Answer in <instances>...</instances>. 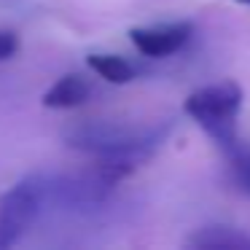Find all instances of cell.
Listing matches in <instances>:
<instances>
[{"mask_svg": "<svg viewBox=\"0 0 250 250\" xmlns=\"http://www.w3.org/2000/svg\"><path fill=\"white\" fill-rule=\"evenodd\" d=\"M194 35L191 22H164V24H148V27H132L129 41L143 57L148 60H164L183 49Z\"/></svg>", "mask_w": 250, "mask_h": 250, "instance_id": "277c9868", "label": "cell"}, {"mask_svg": "<svg viewBox=\"0 0 250 250\" xmlns=\"http://www.w3.org/2000/svg\"><path fill=\"white\" fill-rule=\"evenodd\" d=\"M92 81L81 73H65L62 78H57L49 89L43 92L41 103L49 110H70V108H81L83 103H89L92 97Z\"/></svg>", "mask_w": 250, "mask_h": 250, "instance_id": "5b68a950", "label": "cell"}, {"mask_svg": "<svg viewBox=\"0 0 250 250\" xmlns=\"http://www.w3.org/2000/svg\"><path fill=\"white\" fill-rule=\"evenodd\" d=\"M186 245L199 250H250V234L237 226H202Z\"/></svg>", "mask_w": 250, "mask_h": 250, "instance_id": "8992f818", "label": "cell"}, {"mask_svg": "<svg viewBox=\"0 0 250 250\" xmlns=\"http://www.w3.org/2000/svg\"><path fill=\"white\" fill-rule=\"evenodd\" d=\"M86 65H89V70H92L94 76H100L108 83H116V86L132 83L137 78V73H140L126 57H121V54H89Z\"/></svg>", "mask_w": 250, "mask_h": 250, "instance_id": "52a82bcc", "label": "cell"}, {"mask_svg": "<svg viewBox=\"0 0 250 250\" xmlns=\"http://www.w3.org/2000/svg\"><path fill=\"white\" fill-rule=\"evenodd\" d=\"M234 3H239V6H248V8H250V0H234Z\"/></svg>", "mask_w": 250, "mask_h": 250, "instance_id": "30bf717a", "label": "cell"}, {"mask_svg": "<svg viewBox=\"0 0 250 250\" xmlns=\"http://www.w3.org/2000/svg\"><path fill=\"white\" fill-rule=\"evenodd\" d=\"M242 100L245 94L239 89V83L234 81L207 83V86L194 89L186 97L183 113L196 126H202V132L226 153L239 143L237 121H239V110H242Z\"/></svg>", "mask_w": 250, "mask_h": 250, "instance_id": "7a4b0ae2", "label": "cell"}, {"mask_svg": "<svg viewBox=\"0 0 250 250\" xmlns=\"http://www.w3.org/2000/svg\"><path fill=\"white\" fill-rule=\"evenodd\" d=\"M49 205V175H27L0 194V250L14 248Z\"/></svg>", "mask_w": 250, "mask_h": 250, "instance_id": "3957f363", "label": "cell"}, {"mask_svg": "<svg viewBox=\"0 0 250 250\" xmlns=\"http://www.w3.org/2000/svg\"><path fill=\"white\" fill-rule=\"evenodd\" d=\"M226 162H229V183L239 194L250 196V148L237 143L231 151H226Z\"/></svg>", "mask_w": 250, "mask_h": 250, "instance_id": "ba28073f", "label": "cell"}, {"mask_svg": "<svg viewBox=\"0 0 250 250\" xmlns=\"http://www.w3.org/2000/svg\"><path fill=\"white\" fill-rule=\"evenodd\" d=\"M19 46H22V41L14 30H0V62L14 60L19 54Z\"/></svg>", "mask_w": 250, "mask_h": 250, "instance_id": "9c48e42d", "label": "cell"}, {"mask_svg": "<svg viewBox=\"0 0 250 250\" xmlns=\"http://www.w3.org/2000/svg\"><path fill=\"white\" fill-rule=\"evenodd\" d=\"M172 124H132V121H78L65 129V143L73 151L94 159V169L108 183L119 186L156 153Z\"/></svg>", "mask_w": 250, "mask_h": 250, "instance_id": "6da1fadb", "label": "cell"}]
</instances>
